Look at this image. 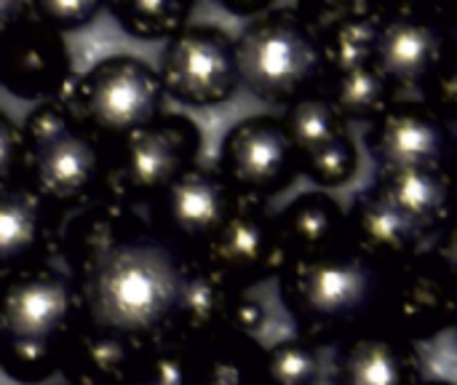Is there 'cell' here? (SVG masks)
I'll list each match as a JSON object with an SVG mask.
<instances>
[{"mask_svg":"<svg viewBox=\"0 0 457 385\" xmlns=\"http://www.w3.org/2000/svg\"><path fill=\"white\" fill-rule=\"evenodd\" d=\"M300 169H305V174L313 182H319L324 188H337V185L348 182L356 172V147L348 137H343L335 145L303 158Z\"/></svg>","mask_w":457,"mask_h":385,"instance_id":"cell-29","label":"cell"},{"mask_svg":"<svg viewBox=\"0 0 457 385\" xmlns=\"http://www.w3.org/2000/svg\"><path fill=\"white\" fill-rule=\"evenodd\" d=\"M418 356L412 343L367 327L337 348V385H418Z\"/></svg>","mask_w":457,"mask_h":385,"instance_id":"cell-19","label":"cell"},{"mask_svg":"<svg viewBox=\"0 0 457 385\" xmlns=\"http://www.w3.org/2000/svg\"><path fill=\"white\" fill-rule=\"evenodd\" d=\"M236 297L241 295H236L225 281H220L201 263L187 257L174 319H171V340L185 343L206 332H214L220 327H228Z\"/></svg>","mask_w":457,"mask_h":385,"instance_id":"cell-21","label":"cell"},{"mask_svg":"<svg viewBox=\"0 0 457 385\" xmlns=\"http://www.w3.org/2000/svg\"><path fill=\"white\" fill-rule=\"evenodd\" d=\"M161 86L187 105H220L236 88V54L222 29L185 27L163 51Z\"/></svg>","mask_w":457,"mask_h":385,"instance_id":"cell-11","label":"cell"},{"mask_svg":"<svg viewBox=\"0 0 457 385\" xmlns=\"http://www.w3.org/2000/svg\"><path fill=\"white\" fill-rule=\"evenodd\" d=\"M388 80L372 64H364L332 75V94L327 99L343 121H378L388 110Z\"/></svg>","mask_w":457,"mask_h":385,"instance_id":"cell-25","label":"cell"},{"mask_svg":"<svg viewBox=\"0 0 457 385\" xmlns=\"http://www.w3.org/2000/svg\"><path fill=\"white\" fill-rule=\"evenodd\" d=\"M24 163V145L19 129L0 113V185L16 180L13 174Z\"/></svg>","mask_w":457,"mask_h":385,"instance_id":"cell-33","label":"cell"},{"mask_svg":"<svg viewBox=\"0 0 457 385\" xmlns=\"http://www.w3.org/2000/svg\"><path fill=\"white\" fill-rule=\"evenodd\" d=\"M27 3H19V0H0V32L8 29L21 13H24Z\"/></svg>","mask_w":457,"mask_h":385,"instance_id":"cell-35","label":"cell"},{"mask_svg":"<svg viewBox=\"0 0 457 385\" xmlns=\"http://www.w3.org/2000/svg\"><path fill=\"white\" fill-rule=\"evenodd\" d=\"M455 319V268L453 257L436 252H412L386 265L375 327L418 343L436 338Z\"/></svg>","mask_w":457,"mask_h":385,"instance_id":"cell-4","label":"cell"},{"mask_svg":"<svg viewBox=\"0 0 457 385\" xmlns=\"http://www.w3.org/2000/svg\"><path fill=\"white\" fill-rule=\"evenodd\" d=\"M54 257H64L80 322L139 348L169 346L187 255L139 209L99 193L56 209Z\"/></svg>","mask_w":457,"mask_h":385,"instance_id":"cell-1","label":"cell"},{"mask_svg":"<svg viewBox=\"0 0 457 385\" xmlns=\"http://www.w3.org/2000/svg\"><path fill=\"white\" fill-rule=\"evenodd\" d=\"M445 62V35L418 16H383L375 38L372 67L396 86H423Z\"/></svg>","mask_w":457,"mask_h":385,"instance_id":"cell-17","label":"cell"},{"mask_svg":"<svg viewBox=\"0 0 457 385\" xmlns=\"http://www.w3.org/2000/svg\"><path fill=\"white\" fill-rule=\"evenodd\" d=\"M233 201L236 190L220 172L190 166L153 198L158 212L153 225L190 257L222 225Z\"/></svg>","mask_w":457,"mask_h":385,"instance_id":"cell-13","label":"cell"},{"mask_svg":"<svg viewBox=\"0 0 457 385\" xmlns=\"http://www.w3.org/2000/svg\"><path fill=\"white\" fill-rule=\"evenodd\" d=\"M276 220L287 260L319 255L345 239V214L329 196L305 193L276 214Z\"/></svg>","mask_w":457,"mask_h":385,"instance_id":"cell-22","label":"cell"},{"mask_svg":"<svg viewBox=\"0 0 457 385\" xmlns=\"http://www.w3.org/2000/svg\"><path fill=\"white\" fill-rule=\"evenodd\" d=\"M70 54L62 35L32 13L0 32V83L19 99H56L70 88Z\"/></svg>","mask_w":457,"mask_h":385,"instance_id":"cell-10","label":"cell"},{"mask_svg":"<svg viewBox=\"0 0 457 385\" xmlns=\"http://www.w3.org/2000/svg\"><path fill=\"white\" fill-rule=\"evenodd\" d=\"M418 385H453V383H442V381H436V383H418Z\"/></svg>","mask_w":457,"mask_h":385,"instance_id":"cell-36","label":"cell"},{"mask_svg":"<svg viewBox=\"0 0 457 385\" xmlns=\"http://www.w3.org/2000/svg\"><path fill=\"white\" fill-rule=\"evenodd\" d=\"M375 188L407 217L420 222L428 233L439 230L447 222L450 182L445 169H410L380 174V182Z\"/></svg>","mask_w":457,"mask_h":385,"instance_id":"cell-23","label":"cell"},{"mask_svg":"<svg viewBox=\"0 0 457 385\" xmlns=\"http://www.w3.org/2000/svg\"><path fill=\"white\" fill-rule=\"evenodd\" d=\"M345 233L372 257L391 265L415 252L428 230L394 206L378 188L367 190L351 217H345Z\"/></svg>","mask_w":457,"mask_h":385,"instance_id":"cell-20","label":"cell"},{"mask_svg":"<svg viewBox=\"0 0 457 385\" xmlns=\"http://www.w3.org/2000/svg\"><path fill=\"white\" fill-rule=\"evenodd\" d=\"M78 319L67 273L32 265L0 276V338L56 343Z\"/></svg>","mask_w":457,"mask_h":385,"instance_id":"cell-8","label":"cell"},{"mask_svg":"<svg viewBox=\"0 0 457 385\" xmlns=\"http://www.w3.org/2000/svg\"><path fill=\"white\" fill-rule=\"evenodd\" d=\"M370 147L383 174L442 169L447 150L445 123L436 121L426 107L396 105L378 118V126L370 134Z\"/></svg>","mask_w":457,"mask_h":385,"instance_id":"cell-16","label":"cell"},{"mask_svg":"<svg viewBox=\"0 0 457 385\" xmlns=\"http://www.w3.org/2000/svg\"><path fill=\"white\" fill-rule=\"evenodd\" d=\"M67 99L86 131L123 139L158 118L163 86L158 72L142 59L110 56L67 91Z\"/></svg>","mask_w":457,"mask_h":385,"instance_id":"cell-5","label":"cell"},{"mask_svg":"<svg viewBox=\"0 0 457 385\" xmlns=\"http://www.w3.org/2000/svg\"><path fill=\"white\" fill-rule=\"evenodd\" d=\"M29 8L37 19H43L48 27H54L62 35L64 29L86 27L96 16L99 3L96 0H40V3H32Z\"/></svg>","mask_w":457,"mask_h":385,"instance_id":"cell-31","label":"cell"},{"mask_svg":"<svg viewBox=\"0 0 457 385\" xmlns=\"http://www.w3.org/2000/svg\"><path fill=\"white\" fill-rule=\"evenodd\" d=\"M236 80L268 102H297L324 70L321 43L300 11H276L252 21L238 43Z\"/></svg>","mask_w":457,"mask_h":385,"instance_id":"cell-3","label":"cell"},{"mask_svg":"<svg viewBox=\"0 0 457 385\" xmlns=\"http://www.w3.org/2000/svg\"><path fill=\"white\" fill-rule=\"evenodd\" d=\"M110 11L129 35L145 40L174 38L190 16V5L179 0H118Z\"/></svg>","mask_w":457,"mask_h":385,"instance_id":"cell-26","label":"cell"},{"mask_svg":"<svg viewBox=\"0 0 457 385\" xmlns=\"http://www.w3.org/2000/svg\"><path fill=\"white\" fill-rule=\"evenodd\" d=\"M236 295L278 276L287 255L278 236V220L268 201L238 196L222 225L190 255Z\"/></svg>","mask_w":457,"mask_h":385,"instance_id":"cell-6","label":"cell"},{"mask_svg":"<svg viewBox=\"0 0 457 385\" xmlns=\"http://www.w3.org/2000/svg\"><path fill=\"white\" fill-rule=\"evenodd\" d=\"M265 324V308L257 303V300H249V297H236L233 308H230V322L228 327L238 330V332H246V335H254L260 327Z\"/></svg>","mask_w":457,"mask_h":385,"instance_id":"cell-34","label":"cell"},{"mask_svg":"<svg viewBox=\"0 0 457 385\" xmlns=\"http://www.w3.org/2000/svg\"><path fill=\"white\" fill-rule=\"evenodd\" d=\"M126 385H182V364L177 343L147 348Z\"/></svg>","mask_w":457,"mask_h":385,"instance_id":"cell-30","label":"cell"},{"mask_svg":"<svg viewBox=\"0 0 457 385\" xmlns=\"http://www.w3.org/2000/svg\"><path fill=\"white\" fill-rule=\"evenodd\" d=\"M300 161L345 137L343 118L327 96H300L281 121Z\"/></svg>","mask_w":457,"mask_h":385,"instance_id":"cell-24","label":"cell"},{"mask_svg":"<svg viewBox=\"0 0 457 385\" xmlns=\"http://www.w3.org/2000/svg\"><path fill=\"white\" fill-rule=\"evenodd\" d=\"M177 348L182 385H268L265 348L246 332L220 327Z\"/></svg>","mask_w":457,"mask_h":385,"instance_id":"cell-15","label":"cell"},{"mask_svg":"<svg viewBox=\"0 0 457 385\" xmlns=\"http://www.w3.org/2000/svg\"><path fill=\"white\" fill-rule=\"evenodd\" d=\"M426 88V110L442 121V123H450L455 121L457 115V75L455 67L445 59L423 83Z\"/></svg>","mask_w":457,"mask_h":385,"instance_id":"cell-32","label":"cell"},{"mask_svg":"<svg viewBox=\"0 0 457 385\" xmlns=\"http://www.w3.org/2000/svg\"><path fill=\"white\" fill-rule=\"evenodd\" d=\"M142 354L131 340L78 319L59 338V372L70 385H126Z\"/></svg>","mask_w":457,"mask_h":385,"instance_id":"cell-18","label":"cell"},{"mask_svg":"<svg viewBox=\"0 0 457 385\" xmlns=\"http://www.w3.org/2000/svg\"><path fill=\"white\" fill-rule=\"evenodd\" d=\"M386 263L367 255L348 233L335 247L287 260L281 268L284 308L295 319L303 340L343 343L375 324Z\"/></svg>","mask_w":457,"mask_h":385,"instance_id":"cell-2","label":"cell"},{"mask_svg":"<svg viewBox=\"0 0 457 385\" xmlns=\"http://www.w3.org/2000/svg\"><path fill=\"white\" fill-rule=\"evenodd\" d=\"M24 166L29 169L27 182L32 185V190L54 209L80 204L99 193H110V166L102 158L96 137L80 126H72L54 142L27 153Z\"/></svg>","mask_w":457,"mask_h":385,"instance_id":"cell-12","label":"cell"},{"mask_svg":"<svg viewBox=\"0 0 457 385\" xmlns=\"http://www.w3.org/2000/svg\"><path fill=\"white\" fill-rule=\"evenodd\" d=\"M220 163V174L238 196L268 201L292 182L300 169V155L281 121L257 115L230 129L222 142Z\"/></svg>","mask_w":457,"mask_h":385,"instance_id":"cell-9","label":"cell"},{"mask_svg":"<svg viewBox=\"0 0 457 385\" xmlns=\"http://www.w3.org/2000/svg\"><path fill=\"white\" fill-rule=\"evenodd\" d=\"M198 147L201 137L187 118L158 115L120 139L118 155L107 163V188L134 206L153 201L193 166Z\"/></svg>","mask_w":457,"mask_h":385,"instance_id":"cell-7","label":"cell"},{"mask_svg":"<svg viewBox=\"0 0 457 385\" xmlns=\"http://www.w3.org/2000/svg\"><path fill=\"white\" fill-rule=\"evenodd\" d=\"M0 367L16 383H46L54 372H59V340L35 343L0 338Z\"/></svg>","mask_w":457,"mask_h":385,"instance_id":"cell-27","label":"cell"},{"mask_svg":"<svg viewBox=\"0 0 457 385\" xmlns=\"http://www.w3.org/2000/svg\"><path fill=\"white\" fill-rule=\"evenodd\" d=\"M268 385H316L321 378L319 348L303 338L284 340L265 351Z\"/></svg>","mask_w":457,"mask_h":385,"instance_id":"cell-28","label":"cell"},{"mask_svg":"<svg viewBox=\"0 0 457 385\" xmlns=\"http://www.w3.org/2000/svg\"><path fill=\"white\" fill-rule=\"evenodd\" d=\"M56 247V209L29 182L0 185V276L46 265Z\"/></svg>","mask_w":457,"mask_h":385,"instance_id":"cell-14","label":"cell"}]
</instances>
